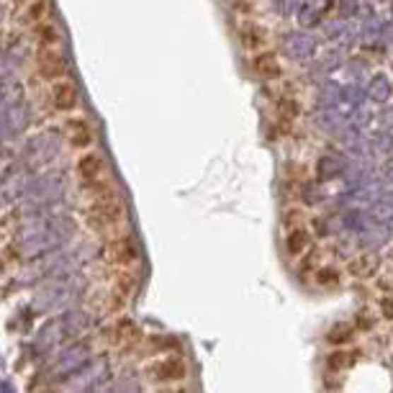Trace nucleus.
<instances>
[{"instance_id": "10", "label": "nucleus", "mask_w": 393, "mask_h": 393, "mask_svg": "<svg viewBox=\"0 0 393 393\" xmlns=\"http://www.w3.org/2000/svg\"><path fill=\"white\" fill-rule=\"evenodd\" d=\"M64 131H67V139H70L72 147L78 149H88L95 141V134H93L90 124L85 119H70L67 121V127H64Z\"/></svg>"}, {"instance_id": "1", "label": "nucleus", "mask_w": 393, "mask_h": 393, "mask_svg": "<svg viewBox=\"0 0 393 393\" xmlns=\"http://www.w3.org/2000/svg\"><path fill=\"white\" fill-rule=\"evenodd\" d=\"M124 218H127V206L116 193L93 198L90 206L85 209V224H88V229L98 234H108L113 229H119L124 224Z\"/></svg>"}, {"instance_id": "16", "label": "nucleus", "mask_w": 393, "mask_h": 393, "mask_svg": "<svg viewBox=\"0 0 393 393\" xmlns=\"http://www.w3.org/2000/svg\"><path fill=\"white\" fill-rule=\"evenodd\" d=\"M34 34L44 47H54L59 42V28L54 23H39V26H34Z\"/></svg>"}, {"instance_id": "5", "label": "nucleus", "mask_w": 393, "mask_h": 393, "mask_svg": "<svg viewBox=\"0 0 393 393\" xmlns=\"http://www.w3.org/2000/svg\"><path fill=\"white\" fill-rule=\"evenodd\" d=\"M78 100H80V93H78V85L72 83V80H59V83H52V90H49V103L54 111H72V108H78Z\"/></svg>"}, {"instance_id": "6", "label": "nucleus", "mask_w": 393, "mask_h": 393, "mask_svg": "<svg viewBox=\"0 0 393 393\" xmlns=\"http://www.w3.org/2000/svg\"><path fill=\"white\" fill-rule=\"evenodd\" d=\"M380 270V257L373 252H360L347 260V275L355 281H370Z\"/></svg>"}, {"instance_id": "3", "label": "nucleus", "mask_w": 393, "mask_h": 393, "mask_svg": "<svg viewBox=\"0 0 393 393\" xmlns=\"http://www.w3.org/2000/svg\"><path fill=\"white\" fill-rule=\"evenodd\" d=\"M105 260L111 262L113 267H119V270H131L136 262H139V247L134 242L129 234H119V237H113L103 250Z\"/></svg>"}, {"instance_id": "7", "label": "nucleus", "mask_w": 393, "mask_h": 393, "mask_svg": "<svg viewBox=\"0 0 393 393\" xmlns=\"http://www.w3.org/2000/svg\"><path fill=\"white\" fill-rule=\"evenodd\" d=\"M108 339H111V344H116V347H129V344L139 342L141 332H139V327L131 322V319L121 316V319H116V322L111 324V329H108Z\"/></svg>"}, {"instance_id": "17", "label": "nucleus", "mask_w": 393, "mask_h": 393, "mask_svg": "<svg viewBox=\"0 0 393 393\" xmlns=\"http://www.w3.org/2000/svg\"><path fill=\"white\" fill-rule=\"evenodd\" d=\"M352 363V355L347 350H332L329 352V358H327V368H329L332 373H342L344 368H350Z\"/></svg>"}, {"instance_id": "15", "label": "nucleus", "mask_w": 393, "mask_h": 393, "mask_svg": "<svg viewBox=\"0 0 393 393\" xmlns=\"http://www.w3.org/2000/svg\"><path fill=\"white\" fill-rule=\"evenodd\" d=\"M47 13H49V3L47 0H31L26 6V11H23V21L39 26V23H44Z\"/></svg>"}, {"instance_id": "23", "label": "nucleus", "mask_w": 393, "mask_h": 393, "mask_svg": "<svg viewBox=\"0 0 393 393\" xmlns=\"http://www.w3.org/2000/svg\"><path fill=\"white\" fill-rule=\"evenodd\" d=\"M316 232H319V234H327V224H322V218H316Z\"/></svg>"}, {"instance_id": "14", "label": "nucleus", "mask_w": 393, "mask_h": 393, "mask_svg": "<svg viewBox=\"0 0 393 393\" xmlns=\"http://www.w3.org/2000/svg\"><path fill=\"white\" fill-rule=\"evenodd\" d=\"M314 281L319 283L322 288H337L339 283H342V273H339L337 267H332V265L316 267Z\"/></svg>"}, {"instance_id": "4", "label": "nucleus", "mask_w": 393, "mask_h": 393, "mask_svg": "<svg viewBox=\"0 0 393 393\" xmlns=\"http://www.w3.org/2000/svg\"><path fill=\"white\" fill-rule=\"evenodd\" d=\"M36 70H39V75H42L44 80L59 83V80H64V75H67V62H64V57L59 49L44 47V49L39 52V57H36Z\"/></svg>"}, {"instance_id": "21", "label": "nucleus", "mask_w": 393, "mask_h": 393, "mask_svg": "<svg viewBox=\"0 0 393 393\" xmlns=\"http://www.w3.org/2000/svg\"><path fill=\"white\" fill-rule=\"evenodd\" d=\"M355 322H358L360 332H373V327H375V319H373L370 314H363V311L358 314V319H355Z\"/></svg>"}, {"instance_id": "18", "label": "nucleus", "mask_w": 393, "mask_h": 393, "mask_svg": "<svg viewBox=\"0 0 393 393\" xmlns=\"http://www.w3.org/2000/svg\"><path fill=\"white\" fill-rule=\"evenodd\" d=\"M303 221H306L303 209H288L283 213V229H286V232H293V229L303 226Z\"/></svg>"}, {"instance_id": "11", "label": "nucleus", "mask_w": 393, "mask_h": 393, "mask_svg": "<svg viewBox=\"0 0 393 393\" xmlns=\"http://www.w3.org/2000/svg\"><path fill=\"white\" fill-rule=\"evenodd\" d=\"M252 67L262 80H281L283 78V64L278 62V57L273 52H257L252 57Z\"/></svg>"}, {"instance_id": "8", "label": "nucleus", "mask_w": 393, "mask_h": 393, "mask_svg": "<svg viewBox=\"0 0 393 393\" xmlns=\"http://www.w3.org/2000/svg\"><path fill=\"white\" fill-rule=\"evenodd\" d=\"M311 250H314V234H311V229L298 226V229L286 234V252H288L291 257H303V254H309Z\"/></svg>"}, {"instance_id": "9", "label": "nucleus", "mask_w": 393, "mask_h": 393, "mask_svg": "<svg viewBox=\"0 0 393 393\" xmlns=\"http://www.w3.org/2000/svg\"><path fill=\"white\" fill-rule=\"evenodd\" d=\"M105 172V160L98 152H88L78 160V175L83 177L85 183H95V180H103Z\"/></svg>"}, {"instance_id": "13", "label": "nucleus", "mask_w": 393, "mask_h": 393, "mask_svg": "<svg viewBox=\"0 0 393 393\" xmlns=\"http://www.w3.org/2000/svg\"><path fill=\"white\" fill-rule=\"evenodd\" d=\"M352 337H355V327H350V324H337V327H332L329 332H327V342L334 347V350H342L344 344H350Z\"/></svg>"}, {"instance_id": "24", "label": "nucleus", "mask_w": 393, "mask_h": 393, "mask_svg": "<svg viewBox=\"0 0 393 393\" xmlns=\"http://www.w3.org/2000/svg\"><path fill=\"white\" fill-rule=\"evenodd\" d=\"M232 3H234V6L239 8V6H242V3H245V0H232Z\"/></svg>"}, {"instance_id": "22", "label": "nucleus", "mask_w": 393, "mask_h": 393, "mask_svg": "<svg viewBox=\"0 0 393 393\" xmlns=\"http://www.w3.org/2000/svg\"><path fill=\"white\" fill-rule=\"evenodd\" d=\"M155 393H188V388L180 386V383H175V386H160Z\"/></svg>"}, {"instance_id": "20", "label": "nucleus", "mask_w": 393, "mask_h": 393, "mask_svg": "<svg viewBox=\"0 0 393 393\" xmlns=\"http://www.w3.org/2000/svg\"><path fill=\"white\" fill-rule=\"evenodd\" d=\"M378 311H380V316H383L386 322L393 324V295H391V293H386V295H383V298L378 301Z\"/></svg>"}, {"instance_id": "12", "label": "nucleus", "mask_w": 393, "mask_h": 393, "mask_svg": "<svg viewBox=\"0 0 393 393\" xmlns=\"http://www.w3.org/2000/svg\"><path fill=\"white\" fill-rule=\"evenodd\" d=\"M239 42H242L245 49H262L267 42L265 28L257 26V23H245V26L239 28Z\"/></svg>"}, {"instance_id": "19", "label": "nucleus", "mask_w": 393, "mask_h": 393, "mask_svg": "<svg viewBox=\"0 0 393 393\" xmlns=\"http://www.w3.org/2000/svg\"><path fill=\"white\" fill-rule=\"evenodd\" d=\"M147 344H149L147 347L149 352H168V350H175L180 342L175 337H149Z\"/></svg>"}, {"instance_id": "2", "label": "nucleus", "mask_w": 393, "mask_h": 393, "mask_svg": "<svg viewBox=\"0 0 393 393\" xmlns=\"http://www.w3.org/2000/svg\"><path fill=\"white\" fill-rule=\"evenodd\" d=\"M147 375L157 386H175V383H183L188 378V363L177 355H168V358L155 360L147 368Z\"/></svg>"}]
</instances>
